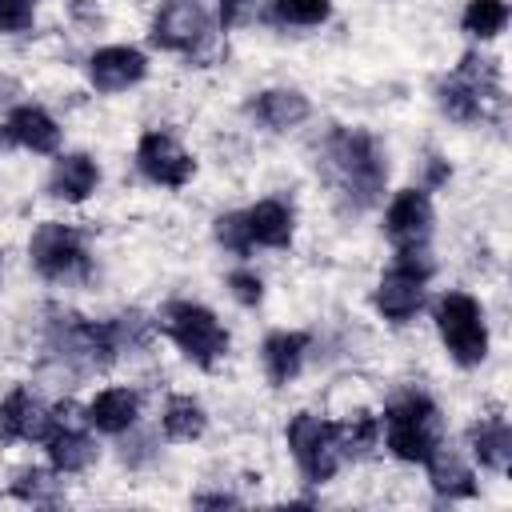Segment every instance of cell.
<instances>
[{"label": "cell", "mask_w": 512, "mask_h": 512, "mask_svg": "<svg viewBox=\"0 0 512 512\" xmlns=\"http://www.w3.org/2000/svg\"><path fill=\"white\" fill-rule=\"evenodd\" d=\"M56 428L52 408H44L28 388H12L0 404V440L4 444H20V440H48Z\"/></svg>", "instance_id": "obj_11"}, {"label": "cell", "mask_w": 512, "mask_h": 512, "mask_svg": "<svg viewBox=\"0 0 512 512\" xmlns=\"http://www.w3.org/2000/svg\"><path fill=\"white\" fill-rule=\"evenodd\" d=\"M432 276V260L424 248H404L396 252L392 268L380 276L372 304L388 324H408L424 308V284Z\"/></svg>", "instance_id": "obj_5"}, {"label": "cell", "mask_w": 512, "mask_h": 512, "mask_svg": "<svg viewBox=\"0 0 512 512\" xmlns=\"http://www.w3.org/2000/svg\"><path fill=\"white\" fill-rule=\"evenodd\" d=\"M216 240H220V248H228L232 256H248V252H252V240H248V228H244V212H224V216H216Z\"/></svg>", "instance_id": "obj_27"}, {"label": "cell", "mask_w": 512, "mask_h": 512, "mask_svg": "<svg viewBox=\"0 0 512 512\" xmlns=\"http://www.w3.org/2000/svg\"><path fill=\"white\" fill-rule=\"evenodd\" d=\"M460 24H464L468 36L492 40V36H500L504 24H508V4H504V0H468Z\"/></svg>", "instance_id": "obj_24"}, {"label": "cell", "mask_w": 512, "mask_h": 512, "mask_svg": "<svg viewBox=\"0 0 512 512\" xmlns=\"http://www.w3.org/2000/svg\"><path fill=\"white\" fill-rule=\"evenodd\" d=\"M424 468H428V480H432V488H436L440 496H448V500H468V496H476V476H472V468H468L460 456H452L444 444L424 460Z\"/></svg>", "instance_id": "obj_21"}, {"label": "cell", "mask_w": 512, "mask_h": 512, "mask_svg": "<svg viewBox=\"0 0 512 512\" xmlns=\"http://www.w3.org/2000/svg\"><path fill=\"white\" fill-rule=\"evenodd\" d=\"M100 184V168L92 156L84 152H68L52 164V176H48V192L64 204H84Z\"/></svg>", "instance_id": "obj_17"}, {"label": "cell", "mask_w": 512, "mask_h": 512, "mask_svg": "<svg viewBox=\"0 0 512 512\" xmlns=\"http://www.w3.org/2000/svg\"><path fill=\"white\" fill-rule=\"evenodd\" d=\"M212 36V16L200 0H168L152 20V44L164 52H200Z\"/></svg>", "instance_id": "obj_8"}, {"label": "cell", "mask_w": 512, "mask_h": 512, "mask_svg": "<svg viewBox=\"0 0 512 512\" xmlns=\"http://www.w3.org/2000/svg\"><path fill=\"white\" fill-rule=\"evenodd\" d=\"M44 448H48V464H52L56 476L84 472V468L96 460V440L88 436V428H80V424H64V420H56L52 436L44 440Z\"/></svg>", "instance_id": "obj_16"}, {"label": "cell", "mask_w": 512, "mask_h": 512, "mask_svg": "<svg viewBox=\"0 0 512 512\" xmlns=\"http://www.w3.org/2000/svg\"><path fill=\"white\" fill-rule=\"evenodd\" d=\"M432 200L424 188H400L388 208H384V236L396 244V252L404 248H424L428 236H432Z\"/></svg>", "instance_id": "obj_10"}, {"label": "cell", "mask_w": 512, "mask_h": 512, "mask_svg": "<svg viewBox=\"0 0 512 512\" xmlns=\"http://www.w3.org/2000/svg\"><path fill=\"white\" fill-rule=\"evenodd\" d=\"M56 492H60V480H52V472H44V468H28L12 484V496H20L28 504H52Z\"/></svg>", "instance_id": "obj_26"}, {"label": "cell", "mask_w": 512, "mask_h": 512, "mask_svg": "<svg viewBox=\"0 0 512 512\" xmlns=\"http://www.w3.org/2000/svg\"><path fill=\"white\" fill-rule=\"evenodd\" d=\"M468 444H472V456L480 460V468L508 472V460H512V428H508L504 416L476 420L472 432H468Z\"/></svg>", "instance_id": "obj_20"}, {"label": "cell", "mask_w": 512, "mask_h": 512, "mask_svg": "<svg viewBox=\"0 0 512 512\" xmlns=\"http://www.w3.org/2000/svg\"><path fill=\"white\" fill-rule=\"evenodd\" d=\"M160 428H164L168 440L192 444V440L204 436L208 412H204V404L192 400V396H168V404H164V412H160Z\"/></svg>", "instance_id": "obj_22"}, {"label": "cell", "mask_w": 512, "mask_h": 512, "mask_svg": "<svg viewBox=\"0 0 512 512\" xmlns=\"http://www.w3.org/2000/svg\"><path fill=\"white\" fill-rule=\"evenodd\" d=\"M148 76V60L132 44H108L88 56V80L96 92H124Z\"/></svg>", "instance_id": "obj_12"}, {"label": "cell", "mask_w": 512, "mask_h": 512, "mask_svg": "<svg viewBox=\"0 0 512 512\" xmlns=\"http://www.w3.org/2000/svg\"><path fill=\"white\" fill-rule=\"evenodd\" d=\"M288 448H292V460L300 468V476L308 484H328L340 468V448H336V424L312 416V412H296L288 420Z\"/></svg>", "instance_id": "obj_6"}, {"label": "cell", "mask_w": 512, "mask_h": 512, "mask_svg": "<svg viewBox=\"0 0 512 512\" xmlns=\"http://www.w3.org/2000/svg\"><path fill=\"white\" fill-rule=\"evenodd\" d=\"M136 168H140V176H148L160 188H184L196 176V160L180 148L176 136H168L160 128H148L140 136V144H136Z\"/></svg>", "instance_id": "obj_9"}, {"label": "cell", "mask_w": 512, "mask_h": 512, "mask_svg": "<svg viewBox=\"0 0 512 512\" xmlns=\"http://www.w3.org/2000/svg\"><path fill=\"white\" fill-rule=\"evenodd\" d=\"M156 328L196 364V368H216L228 356V328L216 320L212 308L192 304V300H172L156 316Z\"/></svg>", "instance_id": "obj_3"}, {"label": "cell", "mask_w": 512, "mask_h": 512, "mask_svg": "<svg viewBox=\"0 0 512 512\" xmlns=\"http://www.w3.org/2000/svg\"><path fill=\"white\" fill-rule=\"evenodd\" d=\"M28 256H32V268L44 276V280H76L88 272V248H84V236L68 224H56V220H44L32 240H28Z\"/></svg>", "instance_id": "obj_7"}, {"label": "cell", "mask_w": 512, "mask_h": 512, "mask_svg": "<svg viewBox=\"0 0 512 512\" xmlns=\"http://www.w3.org/2000/svg\"><path fill=\"white\" fill-rule=\"evenodd\" d=\"M4 140L28 148V152H56L60 148V124L40 108V104H16L4 120Z\"/></svg>", "instance_id": "obj_14"}, {"label": "cell", "mask_w": 512, "mask_h": 512, "mask_svg": "<svg viewBox=\"0 0 512 512\" xmlns=\"http://www.w3.org/2000/svg\"><path fill=\"white\" fill-rule=\"evenodd\" d=\"M376 444H380V416L356 412L352 420L336 424V448H340V456L360 460V456H368Z\"/></svg>", "instance_id": "obj_23"}, {"label": "cell", "mask_w": 512, "mask_h": 512, "mask_svg": "<svg viewBox=\"0 0 512 512\" xmlns=\"http://www.w3.org/2000/svg\"><path fill=\"white\" fill-rule=\"evenodd\" d=\"M140 416V396L132 388H104L84 404V424L104 432V436H124L136 428Z\"/></svg>", "instance_id": "obj_13"}, {"label": "cell", "mask_w": 512, "mask_h": 512, "mask_svg": "<svg viewBox=\"0 0 512 512\" xmlns=\"http://www.w3.org/2000/svg\"><path fill=\"white\" fill-rule=\"evenodd\" d=\"M228 292H232L236 304L256 308V304L264 300V280H260L252 268H232V272H228Z\"/></svg>", "instance_id": "obj_28"}, {"label": "cell", "mask_w": 512, "mask_h": 512, "mask_svg": "<svg viewBox=\"0 0 512 512\" xmlns=\"http://www.w3.org/2000/svg\"><path fill=\"white\" fill-rule=\"evenodd\" d=\"M380 436L388 452L404 464H424L440 444H444V420L432 396L424 392H400L380 420Z\"/></svg>", "instance_id": "obj_2"}, {"label": "cell", "mask_w": 512, "mask_h": 512, "mask_svg": "<svg viewBox=\"0 0 512 512\" xmlns=\"http://www.w3.org/2000/svg\"><path fill=\"white\" fill-rule=\"evenodd\" d=\"M268 16L276 24H296V28H312L324 24L332 16V0H272Z\"/></svg>", "instance_id": "obj_25"}, {"label": "cell", "mask_w": 512, "mask_h": 512, "mask_svg": "<svg viewBox=\"0 0 512 512\" xmlns=\"http://www.w3.org/2000/svg\"><path fill=\"white\" fill-rule=\"evenodd\" d=\"M244 228H248V240L252 248H288L292 244V232H296V212L292 204L268 196L252 208H244Z\"/></svg>", "instance_id": "obj_15"}, {"label": "cell", "mask_w": 512, "mask_h": 512, "mask_svg": "<svg viewBox=\"0 0 512 512\" xmlns=\"http://www.w3.org/2000/svg\"><path fill=\"white\" fill-rule=\"evenodd\" d=\"M308 112H312V104H308V96L296 92V88H268V92H260V96L252 100V116H256L260 124H268L272 132H288V128H296V124H304Z\"/></svg>", "instance_id": "obj_19"}, {"label": "cell", "mask_w": 512, "mask_h": 512, "mask_svg": "<svg viewBox=\"0 0 512 512\" xmlns=\"http://www.w3.org/2000/svg\"><path fill=\"white\" fill-rule=\"evenodd\" d=\"M308 332H288V328H280V332H272L268 340H264V348H260V364H264V376L280 388V384H288V380H296L300 376V368H304V356H308Z\"/></svg>", "instance_id": "obj_18"}, {"label": "cell", "mask_w": 512, "mask_h": 512, "mask_svg": "<svg viewBox=\"0 0 512 512\" xmlns=\"http://www.w3.org/2000/svg\"><path fill=\"white\" fill-rule=\"evenodd\" d=\"M196 504H200V508H236L240 500L228 496V492H204V496H196Z\"/></svg>", "instance_id": "obj_30"}, {"label": "cell", "mask_w": 512, "mask_h": 512, "mask_svg": "<svg viewBox=\"0 0 512 512\" xmlns=\"http://www.w3.org/2000/svg\"><path fill=\"white\" fill-rule=\"evenodd\" d=\"M324 168H328L332 184L340 188V196L356 212L372 208L380 200V192H384V180H388L384 148L364 128H336L328 136V144H324Z\"/></svg>", "instance_id": "obj_1"}, {"label": "cell", "mask_w": 512, "mask_h": 512, "mask_svg": "<svg viewBox=\"0 0 512 512\" xmlns=\"http://www.w3.org/2000/svg\"><path fill=\"white\" fill-rule=\"evenodd\" d=\"M436 332L448 348V356L460 368H476L488 356V324H484V308L476 296L468 292H444L436 300Z\"/></svg>", "instance_id": "obj_4"}, {"label": "cell", "mask_w": 512, "mask_h": 512, "mask_svg": "<svg viewBox=\"0 0 512 512\" xmlns=\"http://www.w3.org/2000/svg\"><path fill=\"white\" fill-rule=\"evenodd\" d=\"M36 20V0H0V32H28Z\"/></svg>", "instance_id": "obj_29"}]
</instances>
